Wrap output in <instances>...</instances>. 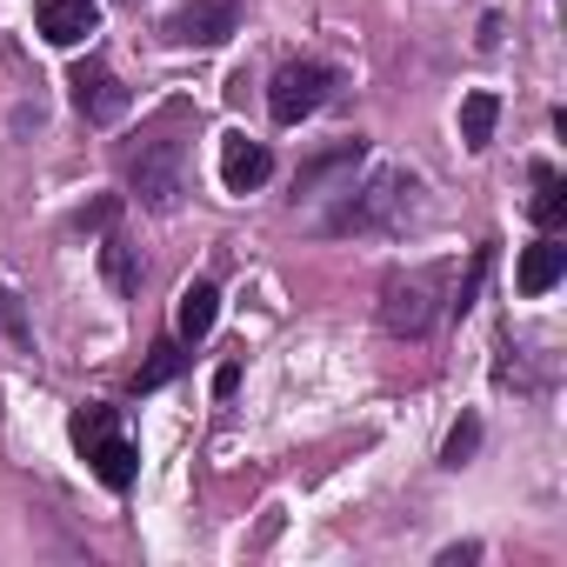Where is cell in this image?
Instances as JSON below:
<instances>
[{
	"label": "cell",
	"mask_w": 567,
	"mask_h": 567,
	"mask_svg": "<svg viewBox=\"0 0 567 567\" xmlns=\"http://www.w3.org/2000/svg\"><path fill=\"white\" fill-rule=\"evenodd\" d=\"M181 368H187V354H181V348L167 341V348H154V361L141 368V381H134V388H141V394H147V388H167V381H174Z\"/></svg>",
	"instance_id": "16"
},
{
	"label": "cell",
	"mask_w": 567,
	"mask_h": 567,
	"mask_svg": "<svg viewBox=\"0 0 567 567\" xmlns=\"http://www.w3.org/2000/svg\"><path fill=\"white\" fill-rule=\"evenodd\" d=\"M101 34V8L94 0H41V41L48 48H81Z\"/></svg>",
	"instance_id": "7"
},
{
	"label": "cell",
	"mask_w": 567,
	"mask_h": 567,
	"mask_svg": "<svg viewBox=\"0 0 567 567\" xmlns=\"http://www.w3.org/2000/svg\"><path fill=\"white\" fill-rule=\"evenodd\" d=\"M441 308H447V267L441 260L434 267H408V274H394L388 288H381L388 334H427L441 321Z\"/></svg>",
	"instance_id": "3"
},
{
	"label": "cell",
	"mask_w": 567,
	"mask_h": 567,
	"mask_svg": "<svg viewBox=\"0 0 567 567\" xmlns=\"http://www.w3.org/2000/svg\"><path fill=\"white\" fill-rule=\"evenodd\" d=\"M214 315H220V288H214V280H194V288H181V308H174L181 341H207V334H214Z\"/></svg>",
	"instance_id": "10"
},
{
	"label": "cell",
	"mask_w": 567,
	"mask_h": 567,
	"mask_svg": "<svg viewBox=\"0 0 567 567\" xmlns=\"http://www.w3.org/2000/svg\"><path fill=\"white\" fill-rule=\"evenodd\" d=\"M68 87H74V107H81L94 127H114V121L134 107V94H127V87H121L101 61H81V68L68 74Z\"/></svg>",
	"instance_id": "5"
},
{
	"label": "cell",
	"mask_w": 567,
	"mask_h": 567,
	"mask_svg": "<svg viewBox=\"0 0 567 567\" xmlns=\"http://www.w3.org/2000/svg\"><path fill=\"white\" fill-rule=\"evenodd\" d=\"M527 207H534V220H540L547 234H560V220H567V181H560L554 167H540V174H534V200H527Z\"/></svg>",
	"instance_id": "11"
},
{
	"label": "cell",
	"mask_w": 567,
	"mask_h": 567,
	"mask_svg": "<svg viewBox=\"0 0 567 567\" xmlns=\"http://www.w3.org/2000/svg\"><path fill=\"white\" fill-rule=\"evenodd\" d=\"M414 207V174L408 167H374L368 187H348V207L328 220L334 234H388Z\"/></svg>",
	"instance_id": "2"
},
{
	"label": "cell",
	"mask_w": 567,
	"mask_h": 567,
	"mask_svg": "<svg viewBox=\"0 0 567 567\" xmlns=\"http://www.w3.org/2000/svg\"><path fill=\"white\" fill-rule=\"evenodd\" d=\"M474 447H481V421H474V414H467V421H461V427H454V434H447V447H441V461H447V467H461V461H467V454H474Z\"/></svg>",
	"instance_id": "17"
},
{
	"label": "cell",
	"mask_w": 567,
	"mask_h": 567,
	"mask_svg": "<svg viewBox=\"0 0 567 567\" xmlns=\"http://www.w3.org/2000/svg\"><path fill=\"white\" fill-rule=\"evenodd\" d=\"M68 434H74V447H81V454H94V447L114 434V408H81V414L68 421Z\"/></svg>",
	"instance_id": "14"
},
{
	"label": "cell",
	"mask_w": 567,
	"mask_h": 567,
	"mask_svg": "<svg viewBox=\"0 0 567 567\" xmlns=\"http://www.w3.org/2000/svg\"><path fill=\"white\" fill-rule=\"evenodd\" d=\"M181 107L174 114H161L147 134H141V147H127V187H134V200L141 207H154V214H174L181 207V194H187V141H181Z\"/></svg>",
	"instance_id": "1"
},
{
	"label": "cell",
	"mask_w": 567,
	"mask_h": 567,
	"mask_svg": "<svg viewBox=\"0 0 567 567\" xmlns=\"http://www.w3.org/2000/svg\"><path fill=\"white\" fill-rule=\"evenodd\" d=\"M101 267H107V280H114L121 295L141 288V267H134V247H127V240H107V247H101Z\"/></svg>",
	"instance_id": "15"
},
{
	"label": "cell",
	"mask_w": 567,
	"mask_h": 567,
	"mask_svg": "<svg viewBox=\"0 0 567 567\" xmlns=\"http://www.w3.org/2000/svg\"><path fill=\"white\" fill-rule=\"evenodd\" d=\"M494 121H501V101H494L487 87L461 101V141H467V147H487V141H494Z\"/></svg>",
	"instance_id": "13"
},
{
	"label": "cell",
	"mask_w": 567,
	"mask_h": 567,
	"mask_svg": "<svg viewBox=\"0 0 567 567\" xmlns=\"http://www.w3.org/2000/svg\"><path fill=\"white\" fill-rule=\"evenodd\" d=\"M267 174H274V154L260 141H247V134H227L220 141V181H227V194H254Z\"/></svg>",
	"instance_id": "8"
},
{
	"label": "cell",
	"mask_w": 567,
	"mask_h": 567,
	"mask_svg": "<svg viewBox=\"0 0 567 567\" xmlns=\"http://www.w3.org/2000/svg\"><path fill=\"white\" fill-rule=\"evenodd\" d=\"M240 28V0H187V8L167 21V34L181 48H220Z\"/></svg>",
	"instance_id": "6"
},
{
	"label": "cell",
	"mask_w": 567,
	"mask_h": 567,
	"mask_svg": "<svg viewBox=\"0 0 567 567\" xmlns=\"http://www.w3.org/2000/svg\"><path fill=\"white\" fill-rule=\"evenodd\" d=\"M560 274H567V247L547 234V240H534V247L520 254V274H514V280H520V295L534 301V295H547V288H554Z\"/></svg>",
	"instance_id": "9"
},
{
	"label": "cell",
	"mask_w": 567,
	"mask_h": 567,
	"mask_svg": "<svg viewBox=\"0 0 567 567\" xmlns=\"http://www.w3.org/2000/svg\"><path fill=\"white\" fill-rule=\"evenodd\" d=\"M87 461H94V474H101V481H107L114 494H121V487H134V461H141V454H134V447H127L121 434H107V441H101V447H94Z\"/></svg>",
	"instance_id": "12"
},
{
	"label": "cell",
	"mask_w": 567,
	"mask_h": 567,
	"mask_svg": "<svg viewBox=\"0 0 567 567\" xmlns=\"http://www.w3.org/2000/svg\"><path fill=\"white\" fill-rule=\"evenodd\" d=\"M0 321H8V334H14V341H28V328H21V308H14V295H8V288H0Z\"/></svg>",
	"instance_id": "18"
},
{
	"label": "cell",
	"mask_w": 567,
	"mask_h": 567,
	"mask_svg": "<svg viewBox=\"0 0 567 567\" xmlns=\"http://www.w3.org/2000/svg\"><path fill=\"white\" fill-rule=\"evenodd\" d=\"M328 94H334V68H321V61H295V68H280V74H274L267 107H274L280 127H301Z\"/></svg>",
	"instance_id": "4"
}]
</instances>
